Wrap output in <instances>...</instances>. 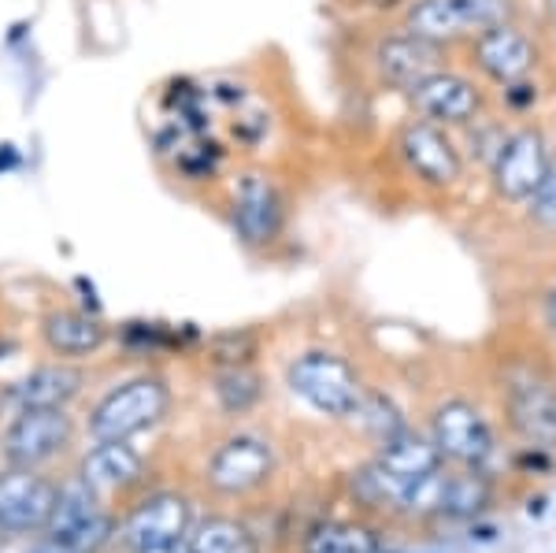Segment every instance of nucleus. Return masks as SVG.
Masks as SVG:
<instances>
[{
	"mask_svg": "<svg viewBox=\"0 0 556 553\" xmlns=\"http://www.w3.org/2000/svg\"><path fill=\"white\" fill-rule=\"evenodd\" d=\"M375 550H379V542H375L371 531L345 528V524L323 528L316 539L308 542V553H375Z\"/></svg>",
	"mask_w": 556,
	"mask_h": 553,
	"instance_id": "393cba45",
	"label": "nucleus"
},
{
	"mask_svg": "<svg viewBox=\"0 0 556 553\" xmlns=\"http://www.w3.org/2000/svg\"><path fill=\"white\" fill-rule=\"evenodd\" d=\"M508 413L516 431L538 450L556 445V390L538 376H516L508 387Z\"/></svg>",
	"mask_w": 556,
	"mask_h": 553,
	"instance_id": "ddd939ff",
	"label": "nucleus"
},
{
	"mask_svg": "<svg viewBox=\"0 0 556 553\" xmlns=\"http://www.w3.org/2000/svg\"><path fill=\"white\" fill-rule=\"evenodd\" d=\"M260 394H264V379H260L249 364H241V368H223L219 376H215V398H219V405L227 409V413H249L260 401Z\"/></svg>",
	"mask_w": 556,
	"mask_h": 553,
	"instance_id": "4be33fe9",
	"label": "nucleus"
},
{
	"mask_svg": "<svg viewBox=\"0 0 556 553\" xmlns=\"http://www.w3.org/2000/svg\"><path fill=\"white\" fill-rule=\"evenodd\" d=\"M83 390V372L71 364H41L12 387V401L20 409H64Z\"/></svg>",
	"mask_w": 556,
	"mask_h": 553,
	"instance_id": "dca6fc26",
	"label": "nucleus"
},
{
	"mask_svg": "<svg viewBox=\"0 0 556 553\" xmlns=\"http://www.w3.org/2000/svg\"><path fill=\"white\" fill-rule=\"evenodd\" d=\"M41 335H45V342H49V350L60 356L97 353L108 338L101 319L86 316V312H52V316H45Z\"/></svg>",
	"mask_w": 556,
	"mask_h": 553,
	"instance_id": "a211bd4d",
	"label": "nucleus"
},
{
	"mask_svg": "<svg viewBox=\"0 0 556 553\" xmlns=\"http://www.w3.org/2000/svg\"><path fill=\"white\" fill-rule=\"evenodd\" d=\"M545 316H549V327L556 331V290L549 293V305H545Z\"/></svg>",
	"mask_w": 556,
	"mask_h": 553,
	"instance_id": "72a5a7b5",
	"label": "nucleus"
},
{
	"mask_svg": "<svg viewBox=\"0 0 556 553\" xmlns=\"http://www.w3.org/2000/svg\"><path fill=\"white\" fill-rule=\"evenodd\" d=\"M256 356V335L249 331H230V335H219L212 342V361L223 364V368H241Z\"/></svg>",
	"mask_w": 556,
	"mask_h": 553,
	"instance_id": "cd10ccee",
	"label": "nucleus"
},
{
	"mask_svg": "<svg viewBox=\"0 0 556 553\" xmlns=\"http://www.w3.org/2000/svg\"><path fill=\"white\" fill-rule=\"evenodd\" d=\"M534 45L513 23L490 26V30H479V38H475V64L497 86H513L519 78H527L534 71Z\"/></svg>",
	"mask_w": 556,
	"mask_h": 553,
	"instance_id": "1a4fd4ad",
	"label": "nucleus"
},
{
	"mask_svg": "<svg viewBox=\"0 0 556 553\" xmlns=\"http://www.w3.org/2000/svg\"><path fill=\"white\" fill-rule=\"evenodd\" d=\"M490 502V487L482 476H450V487H445V505L442 516H453V520H468V516L482 513V505Z\"/></svg>",
	"mask_w": 556,
	"mask_h": 553,
	"instance_id": "5701e85b",
	"label": "nucleus"
},
{
	"mask_svg": "<svg viewBox=\"0 0 556 553\" xmlns=\"http://www.w3.org/2000/svg\"><path fill=\"white\" fill-rule=\"evenodd\" d=\"M193 553H260L256 535L230 516H208L186 535Z\"/></svg>",
	"mask_w": 556,
	"mask_h": 553,
	"instance_id": "412c9836",
	"label": "nucleus"
},
{
	"mask_svg": "<svg viewBox=\"0 0 556 553\" xmlns=\"http://www.w3.org/2000/svg\"><path fill=\"white\" fill-rule=\"evenodd\" d=\"M167 405H172L167 382L156 376H138L101 398V405L89 416V435L97 442H127L164 420Z\"/></svg>",
	"mask_w": 556,
	"mask_h": 553,
	"instance_id": "f257e3e1",
	"label": "nucleus"
},
{
	"mask_svg": "<svg viewBox=\"0 0 556 553\" xmlns=\"http://www.w3.org/2000/svg\"><path fill=\"white\" fill-rule=\"evenodd\" d=\"M531 204V216L542 223V227H553L556 230V167H549L545 183L534 190V198L527 201Z\"/></svg>",
	"mask_w": 556,
	"mask_h": 553,
	"instance_id": "c85d7f7f",
	"label": "nucleus"
},
{
	"mask_svg": "<svg viewBox=\"0 0 556 553\" xmlns=\"http://www.w3.org/2000/svg\"><path fill=\"white\" fill-rule=\"evenodd\" d=\"M275 468L271 445L253 435H238V439L223 442L215 450L212 465H208V483L223 494H245L264 483Z\"/></svg>",
	"mask_w": 556,
	"mask_h": 553,
	"instance_id": "6e6552de",
	"label": "nucleus"
},
{
	"mask_svg": "<svg viewBox=\"0 0 556 553\" xmlns=\"http://www.w3.org/2000/svg\"><path fill=\"white\" fill-rule=\"evenodd\" d=\"M401 156L430 186H453L460 178V153L434 123H408L401 130Z\"/></svg>",
	"mask_w": 556,
	"mask_h": 553,
	"instance_id": "9b49d317",
	"label": "nucleus"
},
{
	"mask_svg": "<svg viewBox=\"0 0 556 553\" xmlns=\"http://www.w3.org/2000/svg\"><path fill=\"white\" fill-rule=\"evenodd\" d=\"M505 138H508V134L501 130V127H493V123H482V127L471 130V153L493 164L497 153H501V146H505Z\"/></svg>",
	"mask_w": 556,
	"mask_h": 553,
	"instance_id": "c756f323",
	"label": "nucleus"
},
{
	"mask_svg": "<svg viewBox=\"0 0 556 553\" xmlns=\"http://www.w3.org/2000/svg\"><path fill=\"white\" fill-rule=\"evenodd\" d=\"M379 465L412 483V479L442 468V453H438L434 439H424V435H416V431H408V427H405L401 435H393V439L382 442Z\"/></svg>",
	"mask_w": 556,
	"mask_h": 553,
	"instance_id": "6ab92c4d",
	"label": "nucleus"
},
{
	"mask_svg": "<svg viewBox=\"0 0 556 553\" xmlns=\"http://www.w3.org/2000/svg\"><path fill=\"white\" fill-rule=\"evenodd\" d=\"M290 379V390L301 401H308L316 413L323 416H353L361 409L364 387L356 379V372L349 368L342 356L334 353H304L290 364L286 372Z\"/></svg>",
	"mask_w": 556,
	"mask_h": 553,
	"instance_id": "f03ea898",
	"label": "nucleus"
},
{
	"mask_svg": "<svg viewBox=\"0 0 556 553\" xmlns=\"http://www.w3.org/2000/svg\"><path fill=\"white\" fill-rule=\"evenodd\" d=\"M549 149L538 130H516L505 138L497 160H493V190L505 201H531L534 190L549 175Z\"/></svg>",
	"mask_w": 556,
	"mask_h": 553,
	"instance_id": "39448f33",
	"label": "nucleus"
},
{
	"mask_svg": "<svg viewBox=\"0 0 556 553\" xmlns=\"http://www.w3.org/2000/svg\"><path fill=\"white\" fill-rule=\"evenodd\" d=\"M408 34L416 38H427L434 45L456 41L460 34H468L464 26V15L456 8V0H416L408 12Z\"/></svg>",
	"mask_w": 556,
	"mask_h": 553,
	"instance_id": "aec40b11",
	"label": "nucleus"
},
{
	"mask_svg": "<svg viewBox=\"0 0 556 553\" xmlns=\"http://www.w3.org/2000/svg\"><path fill=\"white\" fill-rule=\"evenodd\" d=\"M456 8H460L468 30H490V26L508 23L513 15V0H456Z\"/></svg>",
	"mask_w": 556,
	"mask_h": 553,
	"instance_id": "bb28decb",
	"label": "nucleus"
},
{
	"mask_svg": "<svg viewBox=\"0 0 556 553\" xmlns=\"http://www.w3.org/2000/svg\"><path fill=\"white\" fill-rule=\"evenodd\" d=\"M138 553H193V550H190V542H186V539H178V542H160V546H146Z\"/></svg>",
	"mask_w": 556,
	"mask_h": 553,
	"instance_id": "2f4dec72",
	"label": "nucleus"
},
{
	"mask_svg": "<svg viewBox=\"0 0 556 553\" xmlns=\"http://www.w3.org/2000/svg\"><path fill=\"white\" fill-rule=\"evenodd\" d=\"M71 416L64 409H20L4 431V457L15 468H38L71 442Z\"/></svg>",
	"mask_w": 556,
	"mask_h": 553,
	"instance_id": "20e7f679",
	"label": "nucleus"
},
{
	"mask_svg": "<svg viewBox=\"0 0 556 553\" xmlns=\"http://www.w3.org/2000/svg\"><path fill=\"white\" fill-rule=\"evenodd\" d=\"M353 490L371 505H401V498H405V490H408V479L393 476V472H386L379 461H375V465H367L364 472H356Z\"/></svg>",
	"mask_w": 556,
	"mask_h": 553,
	"instance_id": "b1692460",
	"label": "nucleus"
},
{
	"mask_svg": "<svg viewBox=\"0 0 556 553\" xmlns=\"http://www.w3.org/2000/svg\"><path fill=\"white\" fill-rule=\"evenodd\" d=\"M190 531V502L182 494H156L141 502L123 524V539L134 550L160 546V542H178Z\"/></svg>",
	"mask_w": 556,
	"mask_h": 553,
	"instance_id": "2eb2a0df",
	"label": "nucleus"
},
{
	"mask_svg": "<svg viewBox=\"0 0 556 553\" xmlns=\"http://www.w3.org/2000/svg\"><path fill=\"white\" fill-rule=\"evenodd\" d=\"M56 505V487L34 476V468H12L0 476V531H41Z\"/></svg>",
	"mask_w": 556,
	"mask_h": 553,
	"instance_id": "0eeeda50",
	"label": "nucleus"
},
{
	"mask_svg": "<svg viewBox=\"0 0 556 553\" xmlns=\"http://www.w3.org/2000/svg\"><path fill=\"white\" fill-rule=\"evenodd\" d=\"M353 416H361L367 431H375L379 439H393V435H401L405 431V420H401V413L393 409V401H386L379 394H371V398H361V409H356Z\"/></svg>",
	"mask_w": 556,
	"mask_h": 553,
	"instance_id": "a878e982",
	"label": "nucleus"
},
{
	"mask_svg": "<svg viewBox=\"0 0 556 553\" xmlns=\"http://www.w3.org/2000/svg\"><path fill=\"white\" fill-rule=\"evenodd\" d=\"M282 227V198L267 175H245L235 190V230L245 246H267Z\"/></svg>",
	"mask_w": 556,
	"mask_h": 553,
	"instance_id": "9d476101",
	"label": "nucleus"
},
{
	"mask_svg": "<svg viewBox=\"0 0 556 553\" xmlns=\"http://www.w3.org/2000/svg\"><path fill=\"white\" fill-rule=\"evenodd\" d=\"M375 64H379L382 78L397 89H412L424 78H430L434 71H442V45L416 38V34H390V38L379 41L375 49Z\"/></svg>",
	"mask_w": 556,
	"mask_h": 553,
	"instance_id": "4468645a",
	"label": "nucleus"
},
{
	"mask_svg": "<svg viewBox=\"0 0 556 553\" xmlns=\"http://www.w3.org/2000/svg\"><path fill=\"white\" fill-rule=\"evenodd\" d=\"M45 531L52 546L64 553H97L112 539V520L97 505V490L83 479H71L67 487L56 490V505H52Z\"/></svg>",
	"mask_w": 556,
	"mask_h": 553,
	"instance_id": "7ed1b4c3",
	"label": "nucleus"
},
{
	"mask_svg": "<svg viewBox=\"0 0 556 553\" xmlns=\"http://www.w3.org/2000/svg\"><path fill=\"white\" fill-rule=\"evenodd\" d=\"M434 445L464 468H482L493 453V431L468 401H445L434 413Z\"/></svg>",
	"mask_w": 556,
	"mask_h": 553,
	"instance_id": "423d86ee",
	"label": "nucleus"
},
{
	"mask_svg": "<svg viewBox=\"0 0 556 553\" xmlns=\"http://www.w3.org/2000/svg\"><path fill=\"white\" fill-rule=\"evenodd\" d=\"M83 483H89L97 494L104 490H123L141 479V457L127 442H101L97 450L86 453L83 461Z\"/></svg>",
	"mask_w": 556,
	"mask_h": 553,
	"instance_id": "f3484780",
	"label": "nucleus"
},
{
	"mask_svg": "<svg viewBox=\"0 0 556 553\" xmlns=\"http://www.w3.org/2000/svg\"><path fill=\"white\" fill-rule=\"evenodd\" d=\"M412 104L427 115V120L438 123H453V127H464L471 123L482 109V97L468 78L453 75V71H434L430 78H424L419 86L408 89Z\"/></svg>",
	"mask_w": 556,
	"mask_h": 553,
	"instance_id": "f8f14e48",
	"label": "nucleus"
},
{
	"mask_svg": "<svg viewBox=\"0 0 556 553\" xmlns=\"http://www.w3.org/2000/svg\"><path fill=\"white\" fill-rule=\"evenodd\" d=\"M505 101L513 104V109H531L538 101V86H531L527 78H519V83L505 86Z\"/></svg>",
	"mask_w": 556,
	"mask_h": 553,
	"instance_id": "7c9ffc66",
	"label": "nucleus"
},
{
	"mask_svg": "<svg viewBox=\"0 0 556 553\" xmlns=\"http://www.w3.org/2000/svg\"><path fill=\"white\" fill-rule=\"evenodd\" d=\"M356 4H364V8H375V12H390V8H397L401 0H356Z\"/></svg>",
	"mask_w": 556,
	"mask_h": 553,
	"instance_id": "473e14b6",
	"label": "nucleus"
}]
</instances>
